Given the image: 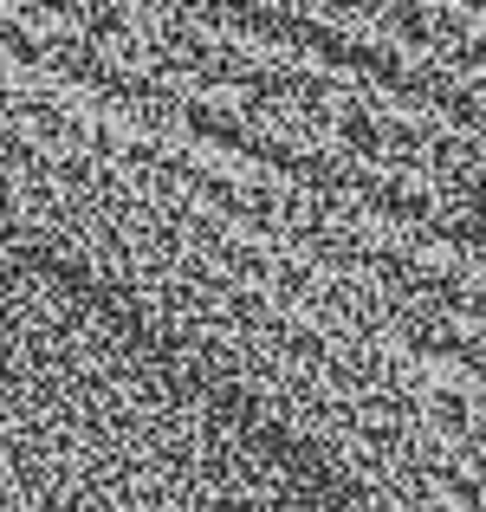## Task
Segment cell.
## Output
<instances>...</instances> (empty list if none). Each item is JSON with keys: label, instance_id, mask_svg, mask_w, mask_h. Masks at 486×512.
I'll use <instances>...</instances> for the list:
<instances>
[{"label": "cell", "instance_id": "1", "mask_svg": "<svg viewBox=\"0 0 486 512\" xmlns=\"http://www.w3.org/2000/svg\"><path fill=\"white\" fill-rule=\"evenodd\" d=\"M376 20H383L402 46L441 52V59H448V46H454V33H461L467 7H461V0H383V7H376Z\"/></svg>", "mask_w": 486, "mask_h": 512}, {"label": "cell", "instance_id": "2", "mask_svg": "<svg viewBox=\"0 0 486 512\" xmlns=\"http://www.w3.org/2000/svg\"><path fill=\"white\" fill-rule=\"evenodd\" d=\"M363 195H370L383 214L415 221V227L435 221V208H441V182L422 163H376L370 175H363Z\"/></svg>", "mask_w": 486, "mask_h": 512}, {"label": "cell", "instance_id": "3", "mask_svg": "<svg viewBox=\"0 0 486 512\" xmlns=\"http://www.w3.org/2000/svg\"><path fill=\"white\" fill-rule=\"evenodd\" d=\"M188 124H195L201 137H214V143H247L253 137V111H247V98H240L234 85L195 91V98H188Z\"/></svg>", "mask_w": 486, "mask_h": 512}, {"label": "cell", "instance_id": "4", "mask_svg": "<svg viewBox=\"0 0 486 512\" xmlns=\"http://www.w3.org/2000/svg\"><path fill=\"white\" fill-rule=\"evenodd\" d=\"M448 59H454V65H467V72H480V78H486V13H474V7H467V20H461V33H454Z\"/></svg>", "mask_w": 486, "mask_h": 512}, {"label": "cell", "instance_id": "5", "mask_svg": "<svg viewBox=\"0 0 486 512\" xmlns=\"http://www.w3.org/2000/svg\"><path fill=\"white\" fill-rule=\"evenodd\" d=\"M312 7H324V13H376L383 0H312Z\"/></svg>", "mask_w": 486, "mask_h": 512}, {"label": "cell", "instance_id": "6", "mask_svg": "<svg viewBox=\"0 0 486 512\" xmlns=\"http://www.w3.org/2000/svg\"><path fill=\"white\" fill-rule=\"evenodd\" d=\"M461 7H474V13H486V0H461Z\"/></svg>", "mask_w": 486, "mask_h": 512}]
</instances>
